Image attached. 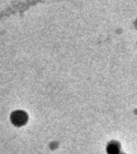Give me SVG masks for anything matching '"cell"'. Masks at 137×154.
Returning a JSON list of instances; mask_svg holds the SVG:
<instances>
[{
	"instance_id": "cell-1",
	"label": "cell",
	"mask_w": 137,
	"mask_h": 154,
	"mask_svg": "<svg viewBox=\"0 0 137 154\" xmlns=\"http://www.w3.org/2000/svg\"><path fill=\"white\" fill-rule=\"evenodd\" d=\"M11 122L17 126H21L27 122V116L23 111H16L11 114Z\"/></svg>"
},
{
	"instance_id": "cell-2",
	"label": "cell",
	"mask_w": 137,
	"mask_h": 154,
	"mask_svg": "<svg viewBox=\"0 0 137 154\" xmlns=\"http://www.w3.org/2000/svg\"><path fill=\"white\" fill-rule=\"evenodd\" d=\"M108 154H118L119 147L115 143H111L108 147Z\"/></svg>"
}]
</instances>
